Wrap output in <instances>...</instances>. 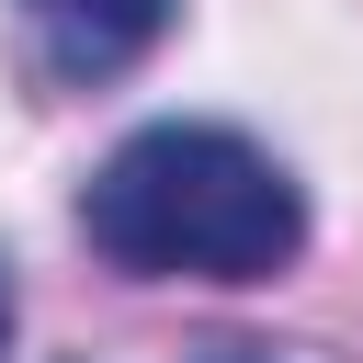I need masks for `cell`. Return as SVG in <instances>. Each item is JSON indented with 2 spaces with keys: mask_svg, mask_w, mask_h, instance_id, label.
I'll return each instance as SVG.
<instances>
[{
  "mask_svg": "<svg viewBox=\"0 0 363 363\" xmlns=\"http://www.w3.org/2000/svg\"><path fill=\"white\" fill-rule=\"evenodd\" d=\"M79 238L136 284H272L306 250V193L238 125H136L79 182Z\"/></svg>",
  "mask_w": 363,
  "mask_h": 363,
  "instance_id": "obj_1",
  "label": "cell"
},
{
  "mask_svg": "<svg viewBox=\"0 0 363 363\" xmlns=\"http://www.w3.org/2000/svg\"><path fill=\"white\" fill-rule=\"evenodd\" d=\"M11 11H23V34H34V68L68 79V91H91V79L136 68V57L170 34L182 0H11Z\"/></svg>",
  "mask_w": 363,
  "mask_h": 363,
  "instance_id": "obj_2",
  "label": "cell"
},
{
  "mask_svg": "<svg viewBox=\"0 0 363 363\" xmlns=\"http://www.w3.org/2000/svg\"><path fill=\"white\" fill-rule=\"evenodd\" d=\"M204 363H272V352H204Z\"/></svg>",
  "mask_w": 363,
  "mask_h": 363,
  "instance_id": "obj_3",
  "label": "cell"
},
{
  "mask_svg": "<svg viewBox=\"0 0 363 363\" xmlns=\"http://www.w3.org/2000/svg\"><path fill=\"white\" fill-rule=\"evenodd\" d=\"M0 352H11V284H0Z\"/></svg>",
  "mask_w": 363,
  "mask_h": 363,
  "instance_id": "obj_4",
  "label": "cell"
}]
</instances>
